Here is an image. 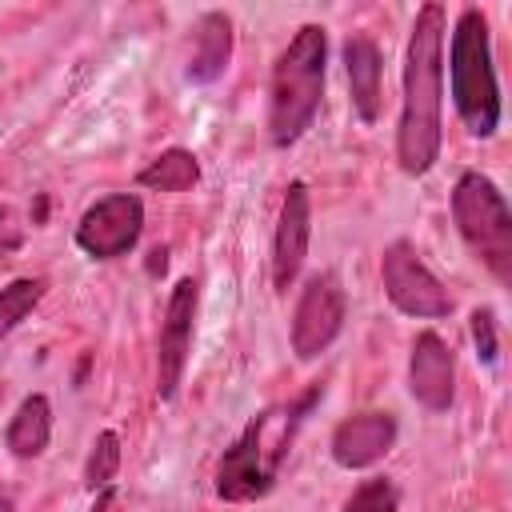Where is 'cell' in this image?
<instances>
[{"label":"cell","mask_w":512,"mask_h":512,"mask_svg":"<svg viewBox=\"0 0 512 512\" xmlns=\"http://www.w3.org/2000/svg\"><path fill=\"white\" fill-rule=\"evenodd\" d=\"M444 8L424 4L416 12L404 52V100L396 128V160L408 176L432 172L440 160V112H444Z\"/></svg>","instance_id":"6da1fadb"},{"label":"cell","mask_w":512,"mask_h":512,"mask_svg":"<svg viewBox=\"0 0 512 512\" xmlns=\"http://www.w3.org/2000/svg\"><path fill=\"white\" fill-rule=\"evenodd\" d=\"M320 392H324L320 384L308 388L288 408V416L264 412V416H252L244 424V432L232 440V448H224V456L216 464V496L220 500L244 504V500H260L272 488V480H276V472H280V464L288 456V444H292L304 412L316 404Z\"/></svg>","instance_id":"7a4b0ae2"},{"label":"cell","mask_w":512,"mask_h":512,"mask_svg":"<svg viewBox=\"0 0 512 512\" xmlns=\"http://www.w3.org/2000/svg\"><path fill=\"white\" fill-rule=\"evenodd\" d=\"M324 64H328V36L320 24H304L272 68V92H268L272 144L288 148L312 128L324 96Z\"/></svg>","instance_id":"3957f363"},{"label":"cell","mask_w":512,"mask_h":512,"mask_svg":"<svg viewBox=\"0 0 512 512\" xmlns=\"http://www.w3.org/2000/svg\"><path fill=\"white\" fill-rule=\"evenodd\" d=\"M448 80H452V104L464 128L480 140L492 136L500 128V88H496V68H492L488 20L480 8H464L452 28Z\"/></svg>","instance_id":"277c9868"},{"label":"cell","mask_w":512,"mask_h":512,"mask_svg":"<svg viewBox=\"0 0 512 512\" xmlns=\"http://www.w3.org/2000/svg\"><path fill=\"white\" fill-rule=\"evenodd\" d=\"M452 216L472 256L500 280H512V212L484 172H464L452 188Z\"/></svg>","instance_id":"5b68a950"},{"label":"cell","mask_w":512,"mask_h":512,"mask_svg":"<svg viewBox=\"0 0 512 512\" xmlns=\"http://www.w3.org/2000/svg\"><path fill=\"white\" fill-rule=\"evenodd\" d=\"M380 280H384V296L392 300V308H400L404 316L416 320H440L452 312V296L444 292V284L428 272V264L420 260V252L408 240H392L380 256Z\"/></svg>","instance_id":"8992f818"},{"label":"cell","mask_w":512,"mask_h":512,"mask_svg":"<svg viewBox=\"0 0 512 512\" xmlns=\"http://www.w3.org/2000/svg\"><path fill=\"white\" fill-rule=\"evenodd\" d=\"M344 312H348V300H344L340 276H336V272H316V276H308V284L300 288L296 312H292V352H296L300 360L320 356V352L340 336Z\"/></svg>","instance_id":"52a82bcc"},{"label":"cell","mask_w":512,"mask_h":512,"mask_svg":"<svg viewBox=\"0 0 512 512\" xmlns=\"http://www.w3.org/2000/svg\"><path fill=\"white\" fill-rule=\"evenodd\" d=\"M144 232V204L132 192H116L96 200L80 224H76V248L88 252L92 260H116L136 248Z\"/></svg>","instance_id":"ba28073f"},{"label":"cell","mask_w":512,"mask_h":512,"mask_svg":"<svg viewBox=\"0 0 512 512\" xmlns=\"http://www.w3.org/2000/svg\"><path fill=\"white\" fill-rule=\"evenodd\" d=\"M196 304H200V284L192 276L176 280L168 308H164L160 340H156V392H160V400H172L180 392L188 352H192V332H196Z\"/></svg>","instance_id":"9c48e42d"},{"label":"cell","mask_w":512,"mask_h":512,"mask_svg":"<svg viewBox=\"0 0 512 512\" xmlns=\"http://www.w3.org/2000/svg\"><path fill=\"white\" fill-rule=\"evenodd\" d=\"M308 240H312V196L304 180H292L280 204V220H276V236H272V284L276 292H288L304 268L308 256Z\"/></svg>","instance_id":"30bf717a"},{"label":"cell","mask_w":512,"mask_h":512,"mask_svg":"<svg viewBox=\"0 0 512 512\" xmlns=\"http://www.w3.org/2000/svg\"><path fill=\"white\" fill-rule=\"evenodd\" d=\"M408 388L420 408L444 412L456 396V356L436 332H420L408 356Z\"/></svg>","instance_id":"8fae6325"},{"label":"cell","mask_w":512,"mask_h":512,"mask_svg":"<svg viewBox=\"0 0 512 512\" xmlns=\"http://www.w3.org/2000/svg\"><path fill=\"white\" fill-rule=\"evenodd\" d=\"M396 444V416L392 412H360L336 424L332 432V460L348 472L380 464Z\"/></svg>","instance_id":"7c38bea8"},{"label":"cell","mask_w":512,"mask_h":512,"mask_svg":"<svg viewBox=\"0 0 512 512\" xmlns=\"http://www.w3.org/2000/svg\"><path fill=\"white\" fill-rule=\"evenodd\" d=\"M228 60H232V20H228V12H204L196 20L188 80L192 84H212L228 72Z\"/></svg>","instance_id":"4fadbf2b"},{"label":"cell","mask_w":512,"mask_h":512,"mask_svg":"<svg viewBox=\"0 0 512 512\" xmlns=\"http://www.w3.org/2000/svg\"><path fill=\"white\" fill-rule=\"evenodd\" d=\"M344 68H348V88H352V108L364 124H376L380 116V48L368 36H348L344 40Z\"/></svg>","instance_id":"5bb4252c"},{"label":"cell","mask_w":512,"mask_h":512,"mask_svg":"<svg viewBox=\"0 0 512 512\" xmlns=\"http://www.w3.org/2000/svg\"><path fill=\"white\" fill-rule=\"evenodd\" d=\"M48 440H52V404H48V396L32 392V396L20 400L16 416L8 420L4 444H8L12 456L32 460V456H40L48 448Z\"/></svg>","instance_id":"9a60e30c"},{"label":"cell","mask_w":512,"mask_h":512,"mask_svg":"<svg viewBox=\"0 0 512 512\" xmlns=\"http://www.w3.org/2000/svg\"><path fill=\"white\" fill-rule=\"evenodd\" d=\"M136 180L144 188H156V192H188L200 180V164H196V156L188 148H168Z\"/></svg>","instance_id":"2e32d148"},{"label":"cell","mask_w":512,"mask_h":512,"mask_svg":"<svg viewBox=\"0 0 512 512\" xmlns=\"http://www.w3.org/2000/svg\"><path fill=\"white\" fill-rule=\"evenodd\" d=\"M44 288H48L44 276H20V280L0 288V340L32 316V308L44 300Z\"/></svg>","instance_id":"e0dca14e"},{"label":"cell","mask_w":512,"mask_h":512,"mask_svg":"<svg viewBox=\"0 0 512 512\" xmlns=\"http://www.w3.org/2000/svg\"><path fill=\"white\" fill-rule=\"evenodd\" d=\"M120 472V436L112 428H104L96 440H92V452H88V468H84V484L96 492V488H108Z\"/></svg>","instance_id":"ac0fdd59"},{"label":"cell","mask_w":512,"mask_h":512,"mask_svg":"<svg viewBox=\"0 0 512 512\" xmlns=\"http://www.w3.org/2000/svg\"><path fill=\"white\" fill-rule=\"evenodd\" d=\"M400 508V488L388 480V476H368L348 500L340 512H396Z\"/></svg>","instance_id":"d6986e66"},{"label":"cell","mask_w":512,"mask_h":512,"mask_svg":"<svg viewBox=\"0 0 512 512\" xmlns=\"http://www.w3.org/2000/svg\"><path fill=\"white\" fill-rule=\"evenodd\" d=\"M472 340H476L480 360H484V364H492L500 344H496V320H492V312H488V308H476V312H472Z\"/></svg>","instance_id":"ffe728a7"},{"label":"cell","mask_w":512,"mask_h":512,"mask_svg":"<svg viewBox=\"0 0 512 512\" xmlns=\"http://www.w3.org/2000/svg\"><path fill=\"white\" fill-rule=\"evenodd\" d=\"M0 512H12V508H8V500H0Z\"/></svg>","instance_id":"44dd1931"},{"label":"cell","mask_w":512,"mask_h":512,"mask_svg":"<svg viewBox=\"0 0 512 512\" xmlns=\"http://www.w3.org/2000/svg\"><path fill=\"white\" fill-rule=\"evenodd\" d=\"M4 216H8V212H4V208H0V224H4Z\"/></svg>","instance_id":"7402d4cb"}]
</instances>
